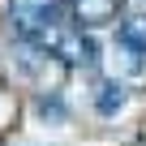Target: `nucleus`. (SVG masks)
<instances>
[{
	"label": "nucleus",
	"mask_w": 146,
	"mask_h": 146,
	"mask_svg": "<svg viewBox=\"0 0 146 146\" xmlns=\"http://www.w3.org/2000/svg\"><path fill=\"white\" fill-rule=\"evenodd\" d=\"M120 43L133 52H146V13H129L120 22Z\"/></svg>",
	"instance_id": "nucleus-3"
},
{
	"label": "nucleus",
	"mask_w": 146,
	"mask_h": 146,
	"mask_svg": "<svg viewBox=\"0 0 146 146\" xmlns=\"http://www.w3.org/2000/svg\"><path fill=\"white\" fill-rule=\"evenodd\" d=\"M69 9H73V17H78L82 26H108L112 17H116V9H120V0H69Z\"/></svg>",
	"instance_id": "nucleus-2"
},
{
	"label": "nucleus",
	"mask_w": 146,
	"mask_h": 146,
	"mask_svg": "<svg viewBox=\"0 0 146 146\" xmlns=\"http://www.w3.org/2000/svg\"><path fill=\"white\" fill-rule=\"evenodd\" d=\"M13 30L30 47H47V39L64 26V0H9Z\"/></svg>",
	"instance_id": "nucleus-1"
},
{
	"label": "nucleus",
	"mask_w": 146,
	"mask_h": 146,
	"mask_svg": "<svg viewBox=\"0 0 146 146\" xmlns=\"http://www.w3.org/2000/svg\"><path fill=\"white\" fill-rule=\"evenodd\" d=\"M99 90H103V95H99V112H103V116H112V112L125 103V86H120V82H103Z\"/></svg>",
	"instance_id": "nucleus-4"
}]
</instances>
